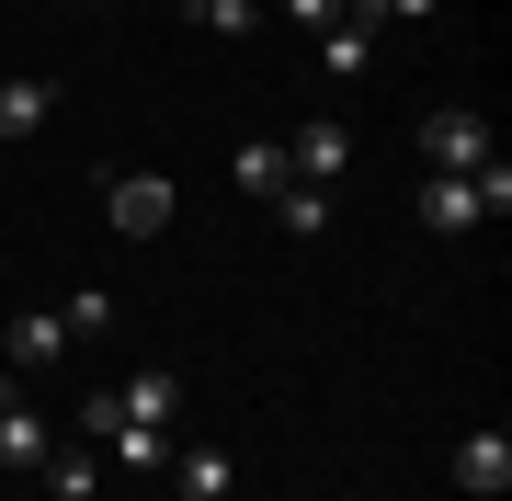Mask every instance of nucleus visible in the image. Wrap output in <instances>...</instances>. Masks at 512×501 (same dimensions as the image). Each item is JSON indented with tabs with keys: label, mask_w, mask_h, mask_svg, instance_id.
I'll return each instance as SVG.
<instances>
[{
	"label": "nucleus",
	"mask_w": 512,
	"mask_h": 501,
	"mask_svg": "<svg viewBox=\"0 0 512 501\" xmlns=\"http://www.w3.org/2000/svg\"><path fill=\"white\" fill-rule=\"evenodd\" d=\"M501 205H512V171H501V160H478V171H433V183H421V228H444V240H456V228L501 217Z\"/></svg>",
	"instance_id": "f257e3e1"
},
{
	"label": "nucleus",
	"mask_w": 512,
	"mask_h": 501,
	"mask_svg": "<svg viewBox=\"0 0 512 501\" xmlns=\"http://www.w3.org/2000/svg\"><path fill=\"white\" fill-rule=\"evenodd\" d=\"M421 160H433V171H478V160H490V114L433 103V114H421Z\"/></svg>",
	"instance_id": "f03ea898"
},
{
	"label": "nucleus",
	"mask_w": 512,
	"mask_h": 501,
	"mask_svg": "<svg viewBox=\"0 0 512 501\" xmlns=\"http://www.w3.org/2000/svg\"><path fill=\"white\" fill-rule=\"evenodd\" d=\"M285 171H296V183H342V171H353V126H342V114H308V126L285 137Z\"/></svg>",
	"instance_id": "7ed1b4c3"
},
{
	"label": "nucleus",
	"mask_w": 512,
	"mask_h": 501,
	"mask_svg": "<svg viewBox=\"0 0 512 501\" xmlns=\"http://www.w3.org/2000/svg\"><path fill=\"white\" fill-rule=\"evenodd\" d=\"M171 205H183V194H171L160 171H126V183H103V217L126 228V240H160V228H171Z\"/></svg>",
	"instance_id": "20e7f679"
},
{
	"label": "nucleus",
	"mask_w": 512,
	"mask_h": 501,
	"mask_svg": "<svg viewBox=\"0 0 512 501\" xmlns=\"http://www.w3.org/2000/svg\"><path fill=\"white\" fill-rule=\"evenodd\" d=\"M46 456H57V433L23 399H0V479H46Z\"/></svg>",
	"instance_id": "39448f33"
},
{
	"label": "nucleus",
	"mask_w": 512,
	"mask_h": 501,
	"mask_svg": "<svg viewBox=\"0 0 512 501\" xmlns=\"http://www.w3.org/2000/svg\"><path fill=\"white\" fill-rule=\"evenodd\" d=\"M114 410H126L137 433H171V410H183V376H171V365H137L126 388H114Z\"/></svg>",
	"instance_id": "423d86ee"
},
{
	"label": "nucleus",
	"mask_w": 512,
	"mask_h": 501,
	"mask_svg": "<svg viewBox=\"0 0 512 501\" xmlns=\"http://www.w3.org/2000/svg\"><path fill=\"white\" fill-rule=\"evenodd\" d=\"M57 353H69V319H46V308H23L12 331H0V365H12V376H35V365H57Z\"/></svg>",
	"instance_id": "0eeeda50"
},
{
	"label": "nucleus",
	"mask_w": 512,
	"mask_h": 501,
	"mask_svg": "<svg viewBox=\"0 0 512 501\" xmlns=\"http://www.w3.org/2000/svg\"><path fill=\"white\" fill-rule=\"evenodd\" d=\"M456 490H478V501L512 490V433H467L456 445Z\"/></svg>",
	"instance_id": "6e6552de"
},
{
	"label": "nucleus",
	"mask_w": 512,
	"mask_h": 501,
	"mask_svg": "<svg viewBox=\"0 0 512 501\" xmlns=\"http://www.w3.org/2000/svg\"><path fill=\"white\" fill-rule=\"evenodd\" d=\"M171 490H183V501H228V490H239V467H228L217 445H183V456H171Z\"/></svg>",
	"instance_id": "1a4fd4ad"
},
{
	"label": "nucleus",
	"mask_w": 512,
	"mask_h": 501,
	"mask_svg": "<svg viewBox=\"0 0 512 501\" xmlns=\"http://www.w3.org/2000/svg\"><path fill=\"white\" fill-rule=\"evenodd\" d=\"M319 69L330 80H365L376 69V35H365V23H319Z\"/></svg>",
	"instance_id": "9d476101"
},
{
	"label": "nucleus",
	"mask_w": 512,
	"mask_h": 501,
	"mask_svg": "<svg viewBox=\"0 0 512 501\" xmlns=\"http://www.w3.org/2000/svg\"><path fill=\"white\" fill-rule=\"evenodd\" d=\"M57 114V80H0V137H35Z\"/></svg>",
	"instance_id": "9b49d317"
},
{
	"label": "nucleus",
	"mask_w": 512,
	"mask_h": 501,
	"mask_svg": "<svg viewBox=\"0 0 512 501\" xmlns=\"http://www.w3.org/2000/svg\"><path fill=\"white\" fill-rule=\"evenodd\" d=\"M228 171H239V194H285V183H296V171H285V149H274V137H251V149H239Z\"/></svg>",
	"instance_id": "f8f14e48"
},
{
	"label": "nucleus",
	"mask_w": 512,
	"mask_h": 501,
	"mask_svg": "<svg viewBox=\"0 0 512 501\" xmlns=\"http://www.w3.org/2000/svg\"><path fill=\"white\" fill-rule=\"evenodd\" d=\"M103 479V445H80V456H46V501H92Z\"/></svg>",
	"instance_id": "ddd939ff"
},
{
	"label": "nucleus",
	"mask_w": 512,
	"mask_h": 501,
	"mask_svg": "<svg viewBox=\"0 0 512 501\" xmlns=\"http://www.w3.org/2000/svg\"><path fill=\"white\" fill-rule=\"evenodd\" d=\"M274 217L296 228V240H319V228H330V183H285V194H274Z\"/></svg>",
	"instance_id": "4468645a"
},
{
	"label": "nucleus",
	"mask_w": 512,
	"mask_h": 501,
	"mask_svg": "<svg viewBox=\"0 0 512 501\" xmlns=\"http://www.w3.org/2000/svg\"><path fill=\"white\" fill-rule=\"evenodd\" d=\"M342 23H365V35H387V23H433V0H342Z\"/></svg>",
	"instance_id": "2eb2a0df"
},
{
	"label": "nucleus",
	"mask_w": 512,
	"mask_h": 501,
	"mask_svg": "<svg viewBox=\"0 0 512 501\" xmlns=\"http://www.w3.org/2000/svg\"><path fill=\"white\" fill-rule=\"evenodd\" d=\"M194 23H205V35H251L262 12H251V0H194Z\"/></svg>",
	"instance_id": "dca6fc26"
},
{
	"label": "nucleus",
	"mask_w": 512,
	"mask_h": 501,
	"mask_svg": "<svg viewBox=\"0 0 512 501\" xmlns=\"http://www.w3.org/2000/svg\"><path fill=\"white\" fill-rule=\"evenodd\" d=\"M57 319H69V331H114V297H103V285H80V297L57 308Z\"/></svg>",
	"instance_id": "f3484780"
},
{
	"label": "nucleus",
	"mask_w": 512,
	"mask_h": 501,
	"mask_svg": "<svg viewBox=\"0 0 512 501\" xmlns=\"http://www.w3.org/2000/svg\"><path fill=\"white\" fill-rule=\"evenodd\" d=\"M274 12L296 23V35H319V23H342V0H274Z\"/></svg>",
	"instance_id": "a211bd4d"
},
{
	"label": "nucleus",
	"mask_w": 512,
	"mask_h": 501,
	"mask_svg": "<svg viewBox=\"0 0 512 501\" xmlns=\"http://www.w3.org/2000/svg\"><path fill=\"white\" fill-rule=\"evenodd\" d=\"M183 12H194V0H183Z\"/></svg>",
	"instance_id": "6ab92c4d"
}]
</instances>
